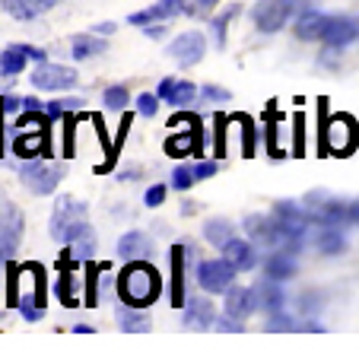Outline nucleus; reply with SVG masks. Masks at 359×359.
Segmentation results:
<instances>
[{"label": "nucleus", "mask_w": 359, "mask_h": 359, "mask_svg": "<svg viewBox=\"0 0 359 359\" xmlns=\"http://www.w3.org/2000/svg\"><path fill=\"white\" fill-rule=\"evenodd\" d=\"M159 292H163V273L147 258L124 261V271L118 273V299L124 305L147 309V305H153L159 299Z\"/></svg>", "instance_id": "f257e3e1"}, {"label": "nucleus", "mask_w": 359, "mask_h": 359, "mask_svg": "<svg viewBox=\"0 0 359 359\" xmlns=\"http://www.w3.org/2000/svg\"><path fill=\"white\" fill-rule=\"evenodd\" d=\"M86 226H89V203L76 201V197H70V194L57 197L55 210H51V223H48L51 238L61 245H70Z\"/></svg>", "instance_id": "f03ea898"}, {"label": "nucleus", "mask_w": 359, "mask_h": 359, "mask_svg": "<svg viewBox=\"0 0 359 359\" xmlns=\"http://www.w3.org/2000/svg\"><path fill=\"white\" fill-rule=\"evenodd\" d=\"M20 178H22V184H26V188L32 191V194L48 197V194H55L57 184H61V178H64V165L45 163V156H39V159H22V165H20Z\"/></svg>", "instance_id": "7ed1b4c3"}, {"label": "nucleus", "mask_w": 359, "mask_h": 359, "mask_svg": "<svg viewBox=\"0 0 359 359\" xmlns=\"http://www.w3.org/2000/svg\"><path fill=\"white\" fill-rule=\"evenodd\" d=\"M321 147L331 153V156H350L353 147L359 140V130H356V121L350 115H331L321 128Z\"/></svg>", "instance_id": "20e7f679"}, {"label": "nucleus", "mask_w": 359, "mask_h": 359, "mask_svg": "<svg viewBox=\"0 0 359 359\" xmlns=\"http://www.w3.org/2000/svg\"><path fill=\"white\" fill-rule=\"evenodd\" d=\"M32 86L41 89V93H67V89L76 86V70L67 67V64H55V61H41L39 67L32 70Z\"/></svg>", "instance_id": "39448f33"}, {"label": "nucleus", "mask_w": 359, "mask_h": 359, "mask_svg": "<svg viewBox=\"0 0 359 359\" xmlns=\"http://www.w3.org/2000/svg\"><path fill=\"white\" fill-rule=\"evenodd\" d=\"M290 16H292V0H258L251 7V22L264 35L280 32L290 22Z\"/></svg>", "instance_id": "423d86ee"}, {"label": "nucleus", "mask_w": 359, "mask_h": 359, "mask_svg": "<svg viewBox=\"0 0 359 359\" xmlns=\"http://www.w3.org/2000/svg\"><path fill=\"white\" fill-rule=\"evenodd\" d=\"M236 273L238 271L226 258L201 261V264H197V286H201L203 292L217 296V292H226L232 283H236Z\"/></svg>", "instance_id": "0eeeda50"}, {"label": "nucleus", "mask_w": 359, "mask_h": 359, "mask_svg": "<svg viewBox=\"0 0 359 359\" xmlns=\"http://www.w3.org/2000/svg\"><path fill=\"white\" fill-rule=\"evenodd\" d=\"M165 51H169V57L178 67H194V64H201L203 55H207V39H203L201 32H182L169 41Z\"/></svg>", "instance_id": "6e6552de"}, {"label": "nucleus", "mask_w": 359, "mask_h": 359, "mask_svg": "<svg viewBox=\"0 0 359 359\" xmlns=\"http://www.w3.org/2000/svg\"><path fill=\"white\" fill-rule=\"evenodd\" d=\"M20 238H22V213L10 203L7 219H4V226H0V264L4 267L13 261L16 248H20Z\"/></svg>", "instance_id": "1a4fd4ad"}, {"label": "nucleus", "mask_w": 359, "mask_h": 359, "mask_svg": "<svg viewBox=\"0 0 359 359\" xmlns=\"http://www.w3.org/2000/svg\"><path fill=\"white\" fill-rule=\"evenodd\" d=\"M13 153L20 159H39V156H51V140L48 130H16L13 134Z\"/></svg>", "instance_id": "9d476101"}, {"label": "nucleus", "mask_w": 359, "mask_h": 359, "mask_svg": "<svg viewBox=\"0 0 359 359\" xmlns=\"http://www.w3.org/2000/svg\"><path fill=\"white\" fill-rule=\"evenodd\" d=\"M182 325L191 327V331H210L217 325V309H213L210 299H203V296L188 299L182 312Z\"/></svg>", "instance_id": "9b49d317"}, {"label": "nucleus", "mask_w": 359, "mask_h": 359, "mask_svg": "<svg viewBox=\"0 0 359 359\" xmlns=\"http://www.w3.org/2000/svg\"><path fill=\"white\" fill-rule=\"evenodd\" d=\"M188 13V4L184 0H156L153 7L140 10V13H130L128 22L130 26H149V22H165V20H175V16Z\"/></svg>", "instance_id": "f8f14e48"}, {"label": "nucleus", "mask_w": 359, "mask_h": 359, "mask_svg": "<svg viewBox=\"0 0 359 359\" xmlns=\"http://www.w3.org/2000/svg\"><path fill=\"white\" fill-rule=\"evenodd\" d=\"M223 312L232 315V318L245 321L258 312V290H248V286H229L226 290V305Z\"/></svg>", "instance_id": "ddd939ff"}, {"label": "nucleus", "mask_w": 359, "mask_h": 359, "mask_svg": "<svg viewBox=\"0 0 359 359\" xmlns=\"http://www.w3.org/2000/svg\"><path fill=\"white\" fill-rule=\"evenodd\" d=\"M359 39V20L353 16H327V29H325V45L327 48H346L350 41Z\"/></svg>", "instance_id": "4468645a"}, {"label": "nucleus", "mask_w": 359, "mask_h": 359, "mask_svg": "<svg viewBox=\"0 0 359 359\" xmlns=\"http://www.w3.org/2000/svg\"><path fill=\"white\" fill-rule=\"evenodd\" d=\"M194 248L191 245H172V305L184 309V267H188Z\"/></svg>", "instance_id": "2eb2a0df"}, {"label": "nucleus", "mask_w": 359, "mask_h": 359, "mask_svg": "<svg viewBox=\"0 0 359 359\" xmlns=\"http://www.w3.org/2000/svg\"><path fill=\"white\" fill-rule=\"evenodd\" d=\"M245 232H248L251 242H261V245H273V248H280V226L273 217H258V213H251V217H245Z\"/></svg>", "instance_id": "dca6fc26"}, {"label": "nucleus", "mask_w": 359, "mask_h": 359, "mask_svg": "<svg viewBox=\"0 0 359 359\" xmlns=\"http://www.w3.org/2000/svg\"><path fill=\"white\" fill-rule=\"evenodd\" d=\"M219 251H223V258L229 261L238 273L251 271V267H258V251H255V245H251V242H245V238H229V242H226Z\"/></svg>", "instance_id": "f3484780"}, {"label": "nucleus", "mask_w": 359, "mask_h": 359, "mask_svg": "<svg viewBox=\"0 0 359 359\" xmlns=\"http://www.w3.org/2000/svg\"><path fill=\"white\" fill-rule=\"evenodd\" d=\"M197 137H201V128H182V130H175V134L165 137L163 149L175 159L188 156V153H201V140H197Z\"/></svg>", "instance_id": "a211bd4d"}, {"label": "nucleus", "mask_w": 359, "mask_h": 359, "mask_svg": "<svg viewBox=\"0 0 359 359\" xmlns=\"http://www.w3.org/2000/svg\"><path fill=\"white\" fill-rule=\"evenodd\" d=\"M258 309L261 312H267V315H273V312H283L286 309V290H283V283L280 280H271V277H264L258 286Z\"/></svg>", "instance_id": "6ab92c4d"}, {"label": "nucleus", "mask_w": 359, "mask_h": 359, "mask_svg": "<svg viewBox=\"0 0 359 359\" xmlns=\"http://www.w3.org/2000/svg\"><path fill=\"white\" fill-rule=\"evenodd\" d=\"M296 271H299V264H296V251H286V248H277L271 255V258L264 261V277H271V280H292L296 277Z\"/></svg>", "instance_id": "aec40b11"}, {"label": "nucleus", "mask_w": 359, "mask_h": 359, "mask_svg": "<svg viewBox=\"0 0 359 359\" xmlns=\"http://www.w3.org/2000/svg\"><path fill=\"white\" fill-rule=\"evenodd\" d=\"M149 248H153V242H149V236L143 229H130V232H124V236L118 238V258L121 261L147 258Z\"/></svg>", "instance_id": "412c9836"}, {"label": "nucleus", "mask_w": 359, "mask_h": 359, "mask_svg": "<svg viewBox=\"0 0 359 359\" xmlns=\"http://www.w3.org/2000/svg\"><path fill=\"white\" fill-rule=\"evenodd\" d=\"M325 29H327L325 13H318V10H305V13L296 20L292 32H296V39H302V41H321L325 39Z\"/></svg>", "instance_id": "4be33fe9"}, {"label": "nucleus", "mask_w": 359, "mask_h": 359, "mask_svg": "<svg viewBox=\"0 0 359 359\" xmlns=\"http://www.w3.org/2000/svg\"><path fill=\"white\" fill-rule=\"evenodd\" d=\"M29 67V45H7L0 51V74L20 76Z\"/></svg>", "instance_id": "5701e85b"}, {"label": "nucleus", "mask_w": 359, "mask_h": 359, "mask_svg": "<svg viewBox=\"0 0 359 359\" xmlns=\"http://www.w3.org/2000/svg\"><path fill=\"white\" fill-rule=\"evenodd\" d=\"M315 248H318L321 255H327V258L344 255V248H346L344 229H340V226H318V232H315Z\"/></svg>", "instance_id": "b1692460"}, {"label": "nucleus", "mask_w": 359, "mask_h": 359, "mask_svg": "<svg viewBox=\"0 0 359 359\" xmlns=\"http://www.w3.org/2000/svg\"><path fill=\"white\" fill-rule=\"evenodd\" d=\"M102 51H109V45H105L102 35H95V32L74 35V41H70V55H74V61H93V57H99Z\"/></svg>", "instance_id": "393cba45"}, {"label": "nucleus", "mask_w": 359, "mask_h": 359, "mask_svg": "<svg viewBox=\"0 0 359 359\" xmlns=\"http://www.w3.org/2000/svg\"><path fill=\"white\" fill-rule=\"evenodd\" d=\"M115 321L121 331H130V334H143L153 327V321H149V315L143 312V309H137V305H121L115 312Z\"/></svg>", "instance_id": "a878e982"}, {"label": "nucleus", "mask_w": 359, "mask_h": 359, "mask_svg": "<svg viewBox=\"0 0 359 359\" xmlns=\"http://www.w3.org/2000/svg\"><path fill=\"white\" fill-rule=\"evenodd\" d=\"M203 238L210 245H217V248H223L229 238H236V226H232L226 217H213L203 223Z\"/></svg>", "instance_id": "bb28decb"}, {"label": "nucleus", "mask_w": 359, "mask_h": 359, "mask_svg": "<svg viewBox=\"0 0 359 359\" xmlns=\"http://www.w3.org/2000/svg\"><path fill=\"white\" fill-rule=\"evenodd\" d=\"M67 248H70V255H74L76 261H93V255H95V232H93V226H86V229H83L80 236L67 245Z\"/></svg>", "instance_id": "cd10ccee"}, {"label": "nucleus", "mask_w": 359, "mask_h": 359, "mask_svg": "<svg viewBox=\"0 0 359 359\" xmlns=\"http://www.w3.org/2000/svg\"><path fill=\"white\" fill-rule=\"evenodd\" d=\"M83 109V99H74V95H64V99H51L45 102V111L51 121H57V118H67V115H76V111Z\"/></svg>", "instance_id": "c85d7f7f"}, {"label": "nucleus", "mask_w": 359, "mask_h": 359, "mask_svg": "<svg viewBox=\"0 0 359 359\" xmlns=\"http://www.w3.org/2000/svg\"><path fill=\"white\" fill-rule=\"evenodd\" d=\"M197 95H201V89H197L194 83H191V80H178V86H175V93H172L169 105H172V109H178V111H182V109H191Z\"/></svg>", "instance_id": "c756f323"}, {"label": "nucleus", "mask_w": 359, "mask_h": 359, "mask_svg": "<svg viewBox=\"0 0 359 359\" xmlns=\"http://www.w3.org/2000/svg\"><path fill=\"white\" fill-rule=\"evenodd\" d=\"M238 13H242V7H238V4H232V7H226L223 13H217L210 20V32H213V39H217V45H226V29H229V22L236 20Z\"/></svg>", "instance_id": "7c9ffc66"}, {"label": "nucleus", "mask_w": 359, "mask_h": 359, "mask_svg": "<svg viewBox=\"0 0 359 359\" xmlns=\"http://www.w3.org/2000/svg\"><path fill=\"white\" fill-rule=\"evenodd\" d=\"M109 271V264H93V261H86V280H83V302H86V309H95V286H99V273Z\"/></svg>", "instance_id": "2f4dec72"}, {"label": "nucleus", "mask_w": 359, "mask_h": 359, "mask_svg": "<svg viewBox=\"0 0 359 359\" xmlns=\"http://www.w3.org/2000/svg\"><path fill=\"white\" fill-rule=\"evenodd\" d=\"M4 10H7L13 20H20V22H32L35 16H39L35 0H4Z\"/></svg>", "instance_id": "473e14b6"}, {"label": "nucleus", "mask_w": 359, "mask_h": 359, "mask_svg": "<svg viewBox=\"0 0 359 359\" xmlns=\"http://www.w3.org/2000/svg\"><path fill=\"white\" fill-rule=\"evenodd\" d=\"M102 99H105V109L109 111H124L130 102V93H128V86H109L102 93Z\"/></svg>", "instance_id": "72a5a7b5"}, {"label": "nucleus", "mask_w": 359, "mask_h": 359, "mask_svg": "<svg viewBox=\"0 0 359 359\" xmlns=\"http://www.w3.org/2000/svg\"><path fill=\"white\" fill-rule=\"evenodd\" d=\"M159 95L156 93H140L134 99V109H137V115L140 118H156V111H159Z\"/></svg>", "instance_id": "f704fd0d"}, {"label": "nucleus", "mask_w": 359, "mask_h": 359, "mask_svg": "<svg viewBox=\"0 0 359 359\" xmlns=\"http://www.w3.org/2000/svg\"><path fill=\"white\" fill-rule=\"evenodd\" d=\"M194 182H197L194 165H175V169H172V182H169V188H175V191H188Z\"/></svg>", "instance_id": "c9c22d12"}, {"label": "nucleus", "mask_w": 359, "mask_h": 359, "mask_svg": "<svg viewBox=\"0 0 359 359\" xmlns=\"http://www.w3.org/2000/svg\"><path fill=\"white\" fill-rule=\"evenodd\" d=\"M236 121L242 124V137H245L242 149H245V156H255V121H251L248 115H236Z\"/></svg>", "instance_id": "e433bc0d"}, {"label": "nucleus", "mask_w": 359, "mask_h": 359, "mask_svg": "<svg viewBox=\"0 0 359 359\" xmlns=\"http://www.w3.org/2000/svg\"><path fill=\"white\" fill-rule=\"evenodd\" d=\"M292 327H296V321H292V315H286V309L267 318V331H292Z\"/></svg>", "instance_id": "4c0bfd02"}, {"label": "nucleus", "mask_w": 359, "mask_h": 359, "mask_svg": "<svg viewBox=\"0 0 359 359\" xmlns=\"http://www.w3.org/2000/svg\"><path fill=\"white\" fill-rule=\"evenodd\" d=\"M201 99H203V102H229L232 95H229V89L207 83V86H201Z\"/></svg>", "instance_id": "58836bf2"}, {"label": "nucleus", "mask_w": 359, "mask_h": 359, "mask_svg": "<svg viewBox=\"0 0 359 359\" xmlns=\"http://www.w3.org/2000/svg\"><path fill=\"white\" fill-rule=\"evenodd\" d=\"M16 111H22V95H13V93L0 95V118H4V115H16Z\"/></svg>", "instance_id": "ea45409f"}, {"label": "nucleus", "mask_w": 359, "mask_h": 359, "mask_svg": "<svg viewBox=\"0 0 359 359\" xmlns=\"http://www.w3.org/2000/svg\"><path fill=\"white\" fill-rule=\"evenodd\" d=\"M165 184H149L147 188V194H143V203H147V207H159V203L165 201Z\"/></svg>", "instance_id": "a19ab883"}, {"label": "nucleus", "mask_w": 359, "mask_h": 359, "mask_svg": "<svg viewBox=\"0 0 359 359\" xmlns=\"http://www.w3.org/2000/svg\"><path fill=\"white\" fill-rule=\"evenodd\" d=\"M217 169H219V165L213 163V159H203V163H197V165H194L197 182H207V178H213V175H217Z\"/></svg>", "instance_id": "79ce46f5"}, {"label": "nucleus", "mask_w": 359, "mask_h": 359, "mask_svg": "<svg viewBox=\"0 0 359 359\" xmlns=\"http://www.w3.org/2000/svg\"><path fill=\"white\" fill-rule=\"evenodd\" d=\"M175 86H178L175 76H163V80H159V86H156V95H159L163 102H169L172 93H175Z\"/></svg>", "instance_id": "37998d69"}, {"label": "nucleus", "mask_w": 359, "mask_h": 359, "mask_svg": "<svg viewBox=\"0 0 359 359\" xmlns=\"http://www.w3.org/2000/svg\"><path fill=\"white\" fill-rule=\"evenodd\" d=\"M20 315L32 325V321H41L45 318V309H39V305H20Z\"/></svg>", "instance_id": "c03bdc74"}, {"label": "nucleus", "mask_w": 359, "mask_h": 359, "mask_svg": "<svg viewBox=\"0 0 359 359\" xmlns=\"http://www.w3.org/2000/svg\"><path fill=\"white\" fill-rule=\"evenodd\" d=\"M242 325H245V321L232 318V315H226V312H223V318H217V327H219V331H242Z\"/></svg>", "instance_id": "a18cd8bd"}, {"label": "nucleus", "mask_w": 359, "mask_h": 359, "mask_svg": "<svg viewBox=\"0 0 359 359\" xmlns=\"http://www.w3.org/2000/svg\"><path fill=\"white\" fill-rule=\"evenodd\" d=\"M188 4V13H207L210 7H217V0H184Z\"/></svg>", "instance_id": "49530a36"}, {"label": "nucleus", "mask_w": 359, "mask_h": 359, "mask_svg": "<svg viewBox=\"0 0 359 359\" xmlns=\"http://www.w3.org/2000/svg\"><path fill=\"white\" fill-rule=\"evenodd\" d=\"M22 111H45V102L39 95H22Z\"/></svg>", "instance_id": "de8ad7c7"}, {"label": "nucleus", "mask_w": 359, "mask_h": 359, "mask_svg": "<svg viewBox=\"0 0 359 359\" xmlns=\"http://www.w3.org/2000/svg\"><path fill=\"white\" fill-rule=\"evenodd\" d=\"M143 29H147L149 39H163L165 35V26H159V22H149V26H143Z\"/></svg>", "instance_id": "09e8293b"}, {"label": "nucleus", "mask_w": 359, "mask_h": 359, "mask_svg": "<svg viewBox=\"0 0 359 359\" xmlns=\"http://www.w3.org/2000/svg\"><path fill=\"white\" fill-rule=\"evenodd\" d=\"M61 0H35V7H39V13H48V10H55Z\"/></svg>", "instance_id": "8fccbe9b"}, {"label": "nucleus", "mask_w": 359, "mask_h": 359, "mask_svg": "<svg viewBox=\"0 0 359 359\" xmlns=\"http://www.w3.org/2000/svg\"><path fill=\"white\" fill-rule=\"evenodd\" d=\"M115 29H118L115 22H99V26H95L93 32H95V35H111V32H115Z\"/></svg>", "instance_id": "3c124183"}, {"label": "nucleus", "mask_w": 359, "mask_h": 359, "mask_svg": "<svg viewBox=\"0 0 359 359\" xmlns=\"http://www.w3.org/2000/svg\"><path fill=\"white\" fill-rule=\"evenodd\" d=\"M194 210H197V203H194V201H184V203H182V213H184V217H191Z\"/></svg>", "instance_id": "603ef678"}, {"label": "nucleus", "mask_w": 359, "mask_h": 359, "mask_svg": "<svg viewBox=\"0 0 359 359\" xmlns=\"http://www.w3.org/2000/svg\"><path fill=\"white\" fill-rule=\"evenodd\" d=\"M74 331H76V334H93L95 327H93V325H83V321H80V325H74Z\"/></svg>", "instance_id": "864d4df0"}]
</instances>
